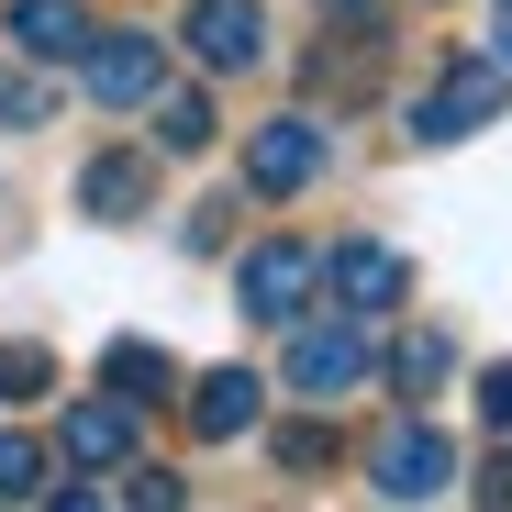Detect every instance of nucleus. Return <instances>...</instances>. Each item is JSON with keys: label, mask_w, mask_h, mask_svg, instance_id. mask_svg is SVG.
Returning <instances> with one entry per match:
<instances>
[{"label": "nucleus", "mask_w": 512, "mask_h": 512, "mask_svg": "<svg viewBox=\"0 0 512 512\" xmlns=\"http://www.w3.org/2000/svg\"><path fill=\"white\" fill-rule=\"evenodd\" d=\"M512 112V67L501 56H446L435 78L412 90V145H468Z\"/></svg>", "instance_id": "2"}, {"label": "nucleus", "mask_w": 512, "mask_h": 512, "mask_svg": "<svg viewBox=\"0 0 512 512\" xmlns=\"http://www.w3.org/2000/svg\"><path fill=\"white\" fill-rule=\"evenodd\" d=\"M312 290H334V312H401L412 301V256L401 245H368V234H346L334 256H312Z\"/></svg>", "instance_id": "4"}, {"label": "nucleus", "mask_w": 512, "mask_h": 512, "mask_svg": "<svg viewBox=\"0 0 512 512\" xmlns=\"http://www.w3.org/2000/svg\"><path fill=\"white\" fill-rule=\"evenodd\" d=\"M179 245H190V256H223V245H234V201H201V212L179 223Z\"/></svg>", "instance_id": "20"}, {"label": "nucleus", "mask_w": 512, "mask_h": 512, "mask_svg": "<svg viewBox=\"0 0 512 512\" xmlns=\"http://www.w3.org/2000/svg\"><path fill=\"white\" fill-rule=\"evenodd\" d=\"M179 34H190V56L223 67V78L268 56V12H256V0H190V23H179Z\"/></svg>", "instance_id": "11"}, {"label": "nucleus", "mask_w": 512, "mask_h": 512, "mask_svg": "<svg viewBox=\"0 0 512 512\" xmlns=\"http://www.w3.org/2000/svg\"><path fill=\"white\" fill-rule=\"evenodd\" d=\"M45 112H56V90H45L34 67H12V56H0V134H34Z\"/></svg>", "instance_id": "16"}, {"label": "nucleus", "mask_w": 512, "mask_h": 512, "mask_svg": "<svg viewBox=\"0 0 512 512\" xmlns=\"http://www.w3.org/2000/svg\"><path fill=\"white\" fill-rule=\"evenodd\" d=\"M468 490H479V501H501V512H512V435H501V457H490V468H479V479H468Z\"/></svg>", "instance_id": "23"}, {"label": "nucleus", "mask_w": 512, "mask_h": 512, "mask_svg": "<svg viewBox=\"0 0 512 512\" xmlns=\"http://www.w3.org/2000/svg\"><path fill=\"white\" fill-rule=\"evenodd\" d=\"M101 390L112 401H167V390H179V357H167V346H145V334H112V346H101Z\"/></svg>", "instance_id": "12"}, {"label": "nucleus", "mask_w": 512, "mask_h": 512, "mask_svg": "<svg viewBox=\"0 0 512 512\" xmlns=\"http://www.w3.org/2000/svg\"><path fill=\"white\" fill-rule=\"evenodd\" d=\"M323 23H346V34H379V0H323Z\"/></svg>", "instance_id": "24"}, {"label": "nucleus", "mask_w": 512, "mask_h": 512, "mask_svg": "<svg viewBox=\"0 0 512 512\" xmlns=\"http://www.w3.org/2000/svg\"><path fill=\"white\" fill-rule=\"evenodd\" d=\"M56 457H67V468H134V457H145L134 401H112V390H101V401H78V412L56 423Z\"/></svg>", "instance_id": "9"}, {"label": "nucleus", "mask_w": 512, "mask_h": 512, "mask_svg": "<svg viewBox=\"0 0 512 512\" xmlns=\"http://www.w3.org/2000/svg\"><path fill=\"white\" fill-rule=\"evenodd\" d=\"M123 501H145V512H179L190 490H179V479H167V468H145V457H134V468H123Z\"/></svg>", "instance_id": "21"}, {"label": "nucleus", "mask_w": 512, "mask_h": 512, "mask_svg": "<svg viewBox=\"0 0 512 512\" xmlns=\"http://www.w3.org/2000/svg\"><path fill=\"white\" fill-rule=\"evenodd\" d=\"M279 334H290V346H279V379H290L301 401H323V412H334V401H346V390L379 368V346H368V312H323V323H312V312H290Z\"/></svg>", "instance_id": "1"}, {"label": "nucleus", "mask_w": 512, "mask_h": 512, "mask_svg": "<svg viewBox=\"0 0 512 512\" xmlns=\"http://www.w3.org/2000/svg\"><path fill=\"white\" fill-rule=\"evenodd\" d=\"M78 212H90V223H145L156 212V156L145 145L90 156V167H78Z\"/></svg>", "instance_id": "10"}, {"label": "nucleus", "mask_w": 512, "mask_h": 512, "mask_svg": "<svg viewBox=\"0 0 512 512\" xmlns=\"http://www.w3.org/2000/svg\"><path fill=\"white\" fill-rule=\"evenodd\" d=\"M479 423H490V435H512V357L479 368Z\"/></svg>", "instance_id": "22"}, {"label": "nucleus", "mask_w": 512, "mask_h": 512, "mask_svg": "<svg viewBox=\"0 0 512 512\" xmlns=\"http://www.w3.org/2000/svg\"><path fill=\"white\" fill-rule=\"evenodd\" d=\"M12 45L34 67H67L78 45H90V23H78V0H12Z\"/></svg>", "instance_id": "13"}, {"label": "nucleus", "mask_w": 512, "mask_h": 512, "mask_svg": "<svg viewBox=\"0 0 512 512\" xmlns=\"http://www.w3.org/2000/svg\"><path fill=\"white\" fill-rule=\"evenodd\" d=\"M368 490L379 501H446L457 490V446H446V423H390V435L368 446Z\"/></svg>", "instance_id": "3"}, {"label": "nucleus", "mask_w": 512, "mask_h": 512, "mask_svg": "<svg viewBox=\"0 0 512 512\" xmlns=\"http://www.w3.org/2000/svg\"><path fill=\"white\" fill-rule=\"evenodd\" d=\"M446 368H457V346H446V334H435V323H423V334H401V346H390V390H412V401H423V390H435Z\"/></svg>", "instance_id": "15"}, {"label": "nucleus", "mask_w": 512, "mask_h": 512, "mask_svg": "<svg viewBox=\"0 0 512 512\" xmlns=\"http://www.w3.org/2000/svg\"><path fill=\"white\" fill-rule=\"evenodd\" d=\"M490 56L512 67V0H490Z\"/></svg>", "instance_id": "25"}, {"label": "nucleus", "mask_w": 512, "mask_h": 512, "mask_svg": "<svg viewBox=\"0 0 512 512\" xmlns=\"http://www.w3.org/2000/svg\"><path fill=\"white\" fill-rule=\"evenodd\" d=\"M156 156H212V134H223V112L201 101V90H167V78H156Z\"/></svg>", "instance_id": "14"}, {"label": "nucleus", "mask_w": 512, "mask_h": 512, "mask_svg": "<svg viewBox=\"0 0 512 512\" xmlns=\"http://www.w3.org/2000/svg\"><path fill=\"white\" fill-rule=\"evenodd\" d=\"M156 78H167V45L134 34V23H101L90 45H78V90L112 101V112H145V101H156Z\"/></svg>", "instance_id": "5"}, {"label": "nucleus", "mask_w": 512, "mask_h": 512, "mask_svg": "<svg viewBox=\"0 0 512 512\" xmlns=\"http://www.w3.org/2000/svg\"><path fill=\"white\" fill-rule=\"evenodd\" d=\"M312 179H323V123H312V112H279V123H245V190L290 201V190H312Z\"/></svg>", "instance_id": "6"}, {"label": "nucleus", "mask_w": 512, "mask_h": 512, "mask_svg": "<svg viewBox=\"0 0 512 512\" xmlns=\"http://www.w3.org/2000/svg\"><path fill=\"white\" fill-rule=\"evenodd\" d=\"M268 457H279L290 479H312V468H334V423H279V435H268Z\"/></svg>", "instance_id": "18"}, {"label": "nucleus", "mask_w": 512, "mask_h": 512, "mask_svg": "<svg viewBox=\"0 0 512 512\" xmlns=\"http://www.w3.org/2000/svg\"><path fill=\"white\" fill-rule=\"evenodd\" d=\"M234 301H245L256 323H290V312H312V245H290V234L245 245V256H234Z\"/></svg>", "instance_id": "7"}, {"label": "nucleus", "mask_w": 512, "mask_h": 512, "mask_svg": "<svg viewBox=\"0 0 512 512\" xmlns=\"http://www.w3.org/2000/svg\"><path fill=\"white\" fill-rule=\"evenodd\" d=\"M45 468H56V457H45L34 435H0V501H45V490H56Z\"/></svg>", "instance_id": "17"}, {"label": "nucleus", "mask_w": 512, "mask_h": 512, "mask_svg": "<svg viewBox=\"0 0 512 512\" xmlns=\"http://www.w3.org/2000/svg\"><path fill=\"white\" fill-rule=\"evenodd\" d=\"M179 412H190L201 446H234V435H256V423H268V379H256V368H201Z\"/></svg>", "instance_id": "8"}, {"label": "nucleus", "mask_w": 512, "mask_h": 512, "mask_svg": "<svg viewBox=\"0 0 512 512\" xmlns=\"http://www.w3.org/2000/svg\"><path fill=\"white\" fill-rule=\"evenodd\" d=\"M45 390H56V357H45V346H0V401L23 412V401H45Z\"/></svg>", "instance_id": "19"}]
</instances>
